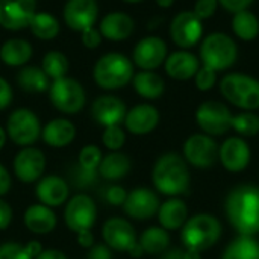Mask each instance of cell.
<instances>
[{"label": "cell", "mask_w": 259, "mask_h": 259, "mask_svg": "<svg viewBox=\"0 0 259 259\" xmlns=\"http://www.w3.org/2000/svg\"><path fill=\"white\" fill-rule=\"evenodd\" d=\"M226 214L241 237L259 232V188L256 185L237 187L226 200Z\"/></svg>", "instance_id": "6da1fadb"}, {"label": "cell", "mask_w": 259, "mask_h": 259, "mask_svg": "<svg viewBox=\"0 0 259 259\" xmlns=\"http://www.w3.org/2000/svg\"><path fill=\"white\" fill-rule=\"evenodd\" d=\"M155 188L165 196H179L187 193L190 185V171L184 158L176 153L162 155L152 171Z\"/></svg>", "instance_id": "7a4b0ae2"}, {"label": "cell", "mask_w": 259, "mask_h": 259, "mask_svg": "<svg viewBox=\"0 0 259 259\" xmlns=\"http://www.w3.org/2000/svg\"><path fill=\"white\" fill-rule=\"evenodd\" d=\"M134 77L132 61L117 52L103 55L93 68V79L103 90H118L126 87Z\"/></svg>", "instance_id": "3957f363"}, {"label": "cell", "mask_w": 259, "mask_h": 259, "mask_svg": "<svg viewBox=\"0 0 259 259\" xmlns=\"http://www.w3.org/2000/svg\"><path fill=\"white\" fill-rule=\"evenodd\" d=\"M238 59V46L235 39L225 32H212L200 42L202 65L214 71L231 68Z\"/></svg>", "instance_id": "277c9868"}, {"label": "cell", "mask_w": 259, "mask_h": 259, "mask_svg": "<svg viewBox=\"0 0 259 259\" xmlns=\"http://www.w3.org/2000/svg\"><path fill=\"white\" fill-rule=\"evenodd\" d=\"M222 96L244 111L259 109V80L243 73H229L220 80Z\"/></svg>", "instance_id": "5b68a950"}, {"label": "cell", "mask_w": 259, "mask_h": 259, "mask_svg": "<svg viewBox=\"0 0 259 259\" xmlns=\"http://www.w3.org/2000/svg\"><path fill=\"white\" fill-rule=\"evenodd\" d=\"M222 235L220 222L208 214L191 217L182 226V243L188 250L203 252L212 247Z\"/></svg>", "instance_id": "8992f818"}, {"label": "cell", "mask_w": 259, "mask_h": 259, "mask_svg": "<svg viewBox=\"0 0 259 259\" xmlns=\"http://www.w3.org/2000/svg\"><path fill=\"white\" fill-rule=\"evenodd\" d=\"M49 97L52 105L62 114H77L87 103L83 87L71 77H61L50 83Z\"/></svg>", "instance_id": "52a82bcc"}, {"label": "cell", "mask_w": 259, "mask_h": 259, "mask_svg": "<svg viewBox=\"0 0 259 259\" xmlns=\"http://www.w3.org/2000/svg\"><path fill=\"white\" fill-rule=\"evenodd\" d=\"M41 121L33 111L27 108H18L8 117L5 131L14 144L20 147H29L41 137Z\"/></svg>", "instance_id": "ba28073f"}, {"label": "cell", "mask_w": 259, "mask_h": 259, "mask_svg": "<svg viewBox=\"0 0 259 259\" xmlns=\"http://www.w3.org/2000/svg\"><path fill=\"white\" fill-rule=\"evenodd\" d=\"M97 220V206L96 202L85 193H79L70 197L64 209V222L67 228L74 232L91 231Z\"/></svg>", "instance_id": "9c48e42d"}, {"label": "cell", "mask_w": 259, "mask_h": 259, "mask_svg": "<svg viewBox=\"0 0 259 259\" xmlns=\"http://www.w3.org/2000/svg\"><path fill=\"white\" fill-rule=\"evenodd\" d=\"M171 41L182 50L197 46L203 36V23L193 11L176 14L170 23Z\"/></svg>", "instance_id": "30bf717a"}, {"label": "cell", "mask_w": 259, "mask_h": 259, "mask_svg": "<svg viewBox=\"0 0 259 259\" xmlns=\"http://www.w3.org/2000/svg\"><path fill=\"white\" fill-rule=\"evenodd\" d=\"M232 117L229 108L217 100H208L196 111V121L206 135L226 134L232 129Z\"/></svg>", "instance_id": "8fae6325"}, {"label": "cell", "mask_w": 259, "mask_h": 259, "mask_svg": "<svg viewBox=\"0 0 259 259\" xmlns=\"http://www.w3.org/2000/svg\"><path fill=\"white\" fill-rule=\"evenodd\" d=\"M12 168L15 178L23 184H35L38 182L46 171V155L33 147H21L17 152L12 161Z\"/></svg>", "instance_id": "7c38bea8"}, {"label": "cell", "mask_w": 259, "mask_h": 259, "mask_svg": "<svg viewBox=\"0 0 259 259\" xmlns=\"http://www.w3.org/2000/svg\"><path fill=\"white\" fill-rule=\"evenodd\" d=\"M102 238L103 243L115 252L129 253L138 244L135 228L121 217H111L103 223Z\"/></svg>", "instance_id": "4fadbf2b"}, {"label": "cell", "mask_w": 259, "mask_h": 259, "mask_svg": "<svg viewBox=\"0 0 259 259\" xmlns=\"http://www.w3.org/2000/svg\"><path fill=\"white\" fill-rule=\"evenodd\" d=\"M167 53H168L167 42L159 36L150 35L137 42L132 52V59L134 64L141 70L153 71L165 62L168 56Z\"/></svg>", "instance_id": "5bb4252c"}, {"label": "cell", "mask_w": 259, "mask_h": 259, "mask_svg": "<svg viewBox=\"0 0 259 259\" xmlns=\"http://www.w3.org/2000/svg\"><path fill=\"white\" fill-rule=\"evenodd\" d=\"M36 14V0H0V26L8 30L29 27Z\"/></svg>", "instance_id": "9a60e30c"}, {"label": "cell", "mask_w": 259, "mask_h": 259, "mask_svg": "<svg viewBox=\"0 0 259 259\" xmlns=\"http://www.w3.org/2000/svg\"><path fill=\"white\" fill-rule=\"evenodd\" d=\"M184 156L191 165L199 168H208L214 165L219 156V147L209 135L196 134L185 141Z\"/></svg>", "instance_id": "2e32d148"}, {"label": "cell", "mask_w": 259, "mask_h": 259, "mask_svg": "<svg viewBox=\"0 0 259 259\" xmlns=\"http://www.w3.org/2000/svg\"><path fill=\"white\" fill-rule=\"evenodd\" d=\"M62 14L65 24L82 33L83 30L94 27L99 17V5L96 0H68Z\"/></svg>", "instance_id": "e0dca14e"}, {"label": "cell", "mask_w": 259, "mask_h": 259, "mask_svg": "<svg viewBox=\"0 0 259 259\" xmlns=\"http://www.w3.org/2000/svg\"><path fill=\"white\" fill-rule=\"evenodd\" d=\"M126 114L127 109L124 102L115 96H109V94L99 96L91 105L93 120L103 127L120 126L124 121Z\"/></svg>", "instance_id": "ac0fdd59"}, {"label": "cell", "mask_w": 259, "mask_h": 259, "mask_svg": "<svg viewBox=\"0 0 259 259\" xmlns=\"http://www.w3.org/2000/svg\"><path fill=\"white\" fill-rule=\"evenodd\" d=\"M35 196L38 203L58 208L70 199V184L58 175H46L36 182Z\"/></svg>", "instance_id": "d6986e66"}, {"label": "cell", "mask_w": 259, "mask_h": 259, "mask_svg": "<svg viewBox=\"0 0 259 259\" xmlns=\"http://www.w3.org/2000/svg\"><path fill=\"white\" fill-rule=\"evenodd\" d=\"M159 199L156 193H153L149 188L140 187L127 193L126 202L123 205V209L126 215L135 220H147L152 219L155 214H158L159 209Z\"/></svg>", "instance_id": "ffe728a7"}, {"label": "cell", "mask_w": 259, "mask_h": 259, "mask_svg": "<svg viewBox=\"0 0 259 259\" xmlns=\"http://www.w3.org/2000/svg\"><path fill=\"white\" fill-rule=\"evenodd\" d=\"M219 158L229 171H241L250 162V147L243 138H228L219 149Z\"/></svg>", "instance_id": "44dd1931"}, {"label": "cell", "mask_w": 259, "mask_h": 259, "mask_svg": "<svg viewBox=\"0 0 259 259\" xmlns=\"http://www.w3.org/2000/svg\"><path fill=\"white\" fill-rule=\"evenodd\" d=\"M123 123L131 134L146 135L156 129L159 123V111L149 103H141L127 111Z\"/></svg>", "instance_id": "7402d4cb"}, {"label": "cell", "mask_w": 259, "mask_h": 259, "mask_svg": "<svg viewBox=\"0 0 259 259\" xmlns=\"http://www.w3.org/2000/svg\"><path fill=\"white\" fill-rule=\"evenodd\" d=\"M165 73L175 80H188L196 76L200 68V59L190 50H178L167 56Z\"/></svg>", "instance_id": "603a6c76"}, {"label": "cell", "mask_w": 259, "mask_h": 259, "mask_svg": "<svg viewBox=\"0 0 259 259\" xmlns=\"http://www.w3.org/2000/svg\"><path fill=\"white\" fill-rule=\"evenodd\" d=\"M23 223L32 234L46 235L56 228L58 217L53 208H49L42 203H33L24 211Z\"/></svg>", "instance_id": "cb8c5ba5"}, {"label": "cell", "mask_w": 259, "mask_h": 259, "mask_svg": "<svg viewBox=\"0 0 259 259\" xmlns=\"http://www.w3.org/2000/svg\"><path fill=\"white\" fill-rule=\"evenodd\" d=\"M135 29V21L124 12H109L99 24V32L109 41L127 39Z\"/></svg>", "instance_id": "d4e9b609"}, {"label": "cell", "mask_w": 259, "mask_h": 259, "mask_svg": "<svg viewBox=\"0 0 259 259\" xmlns=\"http://www.w3.org/2000/svg\"><path fill=\"white\" fill-rule=\"evenodd\" d=\"M41 138L50 147H67L76 138V126L67 118H53L41 129Z\"/></svg>", "instance_id": "484cf974"}, {"label": "cell", "mask_w": 259, "mask_h": 259, "mask_svg": "<svg viewBox=\"0 0 259 259\" xmlns=\"http://www.w3.org/2000/svg\"><path fill=\"white\" fill-rule=\"evenodd\" d=\"M188 209L181 199H168L158 209V219L161 228L165 231H176L182 228L187 222Z\"/></svg>", "instance_id": "4316f807"}, {"label": "cell", "mask_w": 259, "mask_h": 259, "mask_svg": "<svg viewBox=\"0 0 259 259\" xmlns=\"http://www.w3.org/2000/svg\"><path fill=\"white\" fill-rule=\"evenodd\" d=\"M131 167L132 164L127 155L121 152H109L108 155H103L97 173L106 181H120L127 176Z\"/></svg>", "instance_id": "83f0119b"}, {"label": "cell", "mask_w": 259, "mask_h": 259, "mask_svg": "<svg viewBox=\"0 0 259 259\" xmlns=\"http://www.w3.org/2000/svg\"><path fill=\"white\" fill-rule=\"evenodd\" d=\"M132 83H134L137 94L147 100L159 99L165 91L164 79L155 71H146V70L138 71L137 74H134Z\"/></svg>", "instance_id": "f1b7e54d"}, {"label": "cell", "mask_w": 259, "mask_h": 259, "mask_svg": "<svg viewBox=\"0 0 259 259\" xmlns=\"http://www.w3.org/2000/svg\"><path fill=\"white\" fill-rule=\"evenodd\" d=\"M32 46L21 38H12L0 47V59L9 67H21L32 58Z\"/></svg>", "instance_id": "f546056e"}, {"label": "cell", "mask_w": 259, "mask_h": 259, "mask_svg": "<svg viewBox=\"0 0 259 259\" xmlns=\"http://www.w3.org/2000/svg\"><path fill=\"white\" fill-rule=\"evenodd\" d=\"M18 87L26 93H44L50 88L49 76L39 67H23L17 74Z\"/></svg>", "instance_id": "4dcf8cb0"}, {"label": "cell", "mask_w": 259, "mask_h": 259, "mask_svg": "<svg viewBox=\"0 0 259 259\" xmlns=\"http://www.w3.org/2000/svg\"><path fill=\"white\" fill-rule=\"evenodd\" d=\"M138 244L143 249L144 253L149 255H159L164 253L168 246H170V235L164 228H156L152 226L149 229H146L140 238H138Z\"/></svg>", "instance_id": "1f68e13d"}, {"label": "cell", "mask_w": 259, "mask_h": 259, "mask_svg": "<svg viewBox=\"0 0 259 259\" xmlns=\"http://www.w3.org/2000/svg\"><path fill=\"white\" fill-rule=\"evenodd\" d=\"M232 30L243 41H253L259 35V18L249 9L240 11L232 17Z\"/></svg>", "instance_id": "d6a6232c"}, {"label": "cell", "mask_w": 259, "mask_h": 259, "mask_svg": "<svg viewBox=\"0 0 259 259\" xmlns=\"http://www.w3.org/2000/svg\"><path fill=\"white\" fill-rule=\"evenodd\" d=\"M42 250L39 241H29L26 244L8 241L0 244V259H35Z\"/></svg>", "instance_id": "836d02e7"}, {"label": "cell", "mask_w": 259, "mask_h": 259, "mask_svg": "<svg viewBox=\"0 0 259 259\" xmlns=\"http://www.w3.org/2000/svg\"><path fill=\"white\" fill-rule=\"evenodd\" d=\"M32 33L39 39H53L59 33V21L47 12H36L29 24Z\"/></svg>", "instance_id": "e575fe53"}, {"label": "cell", "mask_w": 259, "mask_h": 259, "mask_svg": "<svg viewBox=\"0 0 259 259\" xmlns=\"http://www.w3.org/2000/svg\"><path fill=\"white\" fill-rule=\"evenodd\" d=\"M222 259H259V243L252 237H240L228 246Z\"/></svg>", "instance_id": "d590c367"}, {"label": "cell", "mask_w": 259, "mask_h": 259, "mask_svg": "<svg viewBox=\"0 0 259 259\" xmlns=\"http://www.w3.org/2000/svg\"><path fill=\"white\" fill-rule=\"evenodd\" d=\"M68 67H70L68 59L61 52L52 50V52L46 53L44 58H42L41 68L49 76V79H52V80L65 77V74L68 73Z\"/></svg>", "instance_id": "8d00e7d4"}, {"label": "cell", "mask_w": 259, "mask_h": 259, "mask_svg": "<svg viewBox=\"0 0 259 259\" xmlns=\"http://www.w3.org/2000/svg\"><path fill=\"white\" fill-rule=\"evenodd\" d=\"M232 129L243 137H255L259 132V117L252 111L241 112L232 117Z\"/></svg>", "instance_id": "74e56055"}, {"label": "cell", "mask_w": 259, "mask_h": 259, "mask_svg": "<svg viewBox=\"0 0 259 259\" xmlns=\"http://www.w3.org/2000/svg\"><path fill=\"white\" fill-rule=\"evenodd\" d=\"M102 159H103V153H102L100 147L96 144H87L79 152L77 165L88 171H97Z\"/></svg>", "instance_id": "f35d334b"}, {"label": "cell", "mask_w": 259, "mask_h": 259, "mask_svg": "<svg viewBox=\"0 0 259 259\" xmlns=\"http://www.w3.org/2000/svg\"><path fill=\"white\" fill-rule=\"evenodd\" d=\"M102 143L103 146L111 152H118L124 143H126V134L121 129V126H109L103 129L102 134Z\"/></svg>", "instance_id": "ab89813d"}, {"label": "cell", "mask_w": 259, "mask_h": 259, "mask_svg": "<svg viewBox=\"0 0 259 259\" xmlns=\"http://www.w3.org/2000/svg\"><path fill=\"white\" fill-rule=\"evenodd\" d=\"M70 179H71V184L74 185V188L85 190V188H91L93 185H96V182L99 179V173L88 171V170H83L82 167L76 165L70 175Z\"/></svg>", "instance_id": "60d3db41"}, {"label": "cell", "mask_w": 259, "mask_h": 259, "mask_svg": "<svg viewBox=\"0 0 259 259\" xmlns=\"http://www.w3.org/2000/svg\"><path fill=\"white\" fill-rule=\"evenodd\" d=\"M194 82H196V88L197 90L209 91L217 83V71H214L209 67L202 65L199 68V71L196 73V76H194Z\"/></svg>", "instance_id": "b9f144b4"}, {"label": "cell", "mask_w": 259, "mask_h": 259, "mask_svg": "<svg viewBox=\"0 0 259 259\" xmlns=\"http://www.w3.org/2000/svg\"><path fill=\"white\" fill-rule=\"evenodd\" d=\"M219 0H196L193 12L203 21L215 15L219 9Z\"/></svg>", "instance_id": "7bdbcfd3"}, {"label": "cell", "mask_w": 259, "mask_h": 259, "mask_svg": "<svg viewBox=\"0 0 259 259\" xmlns=\"http://www.w3.org/2000/svg\"><path fill=\"white\" fill-rule=\"evenodd\" d=\"M127 197V191L120 185H111L105 191V200L112 206H123Z\"/></svg>", "instance_id": "ee69618b"}, {"label": "cell", "mask_w": 259, "mask_h": 259, "mask_svg": "<svg viewBox=\"0 0 259 259\" xmlns=\"http://www.w3.org/2000/svg\"><path fill=\"white\" fill-rule=\"evenodd\" d=\"M255 0H219V5L225 8L231 14H237L240 11H246L253 5Z\"/></svg>", "instance_id": "f6af8a7d"}, {"label": "cell", "mask_w": 259, "mask_h": 259, "mask_svg": "<svg viewBox=\"0 0 259 259\" xmlns=\"http://www.w3.org/2000/svg\"><path fill=\"white\" fill-rule=\"evenodd\" d=\"M87 259H112V250L105 243H96L88 249Z\"/></svg>", "instance_id": "bcb514c9"}, {"label": "cell", "mask_w": 259, "mask_h": 259, "mask_svg": "<svg viewBox=\"0 0 259 259\" xmlns=\"http://www.w3.org/2000/svg\"><path fill=\"white\" fill-rule=\"evenodd\" d=\"M82 42L88 49H96L102 42V35L94 27H90V29L82 32Z\"/></svg>", "instance_id": "7dc6e473"}, {"label": "cell", "mask_w": 259, "mask_h": 259, "mask_svg": "<svg viewBox=\"0 0 259 259\" xmlns=\"http://www.w3.org/2000/svg\"><path fill=\"white\" fill-rule=\"evenodd\" d=\"M12 217H14V212H12L11 205L0 197V231H5L9 228V225L12 223Z\"/></svg>", "instance_id": "c3c4849f"}, {"label": "cell", "mask_w": 259, "mask_h": 259, "mask_svg": "<svg viewBox=\"0 0 259 259\" xmlns=\"http://www.w3.org/2000/svg\"><path fill=\"white\" fill-rule=\"evenodd\" d=\"M12 103V88L6 79L0 77V111L6 109Z\"/></svg>", "instance_id": "681fc988"}, {"label": "cell", "mask_w": 259, "mask_h": 259, "mask_svg": "<svg viewBox=\"0 0 259 259\" xmlns=\"http://www.w3.org/2000/svg\"><path fill=\"white\" fill-rule=\"evenodd\" d=\"M11 187H12L11 173H9V170L3 164H0V197L6 196L9 193Z\"/></svg>", "instance_id": "f907efd6"}, {"label": "cell", "mask_w": 259, "mask_h": 259, "mask_svg": "<svg viewBox=\"0 0 259 259\" xmlns=\"http://www.w3.org/2000/svg\"><path fill=\"white\" fill-rule=\"evenodd\" d=\"M77 235V244L82 247V249H91L94 244H96V238L93 235L91 231H83V232H79L76 234Z\"/></svg>", "instance_id": "816d5d0a"}, {"label": "cell", "mask_w": 259, "mask_h": 259, "mask_svg": "<svg viewBox=\"0 0 259 259\" xmlns=\"http://www.w3.org/2000/svg\"><path fill=\"white\" fill-rule=\"evenodd\" d=\"M35 259H67V255L58 249H42Z\"/></svg>", "instance_id": "f5cc1de1"}, {"label": "cell", "mask_w": 259, "mask_h": 259, "mask_svg": "<svg viewBox=\"0 0 259 259\" xmlns=\"http://www.w3.org/2000/svg\"><path fill=\"white\" fill-rule=\"evenodd\" d=\"M182 258H184V252H181L179 249H176V250H170V252H167L162 259H182Z\"/></svg>", "instance_id": "db71d44e"}, {"label": "cell", "mask_w": 259, "mask_h": 259, "mask_svg": "<svg viewBox=\"0 0 259 259\" xmlns=\"http://www.w3.org/2000/svg\"><path fill=\"white\" fill-rule=\"evenodd\" d=\"M182 259H200V253L199 252H194V250H188L184 253V258Z\"/></svg>", "instance_id": "11a10c76"}, {"label": "cell", "mask_w": 259, "mask_h": 259, "mask_svg": "<svg viewBox=\"0 0 259 259\" xmlns=\"http://www.w3.org/2000/svg\"><path fill=\"white\" fill-rule=\"evenodd\" d=\"M6 140H8L6 131L0 126V150L3 149V146H5V143H6Z\"/></svg>", "instance_id": "9f6ffc18"}, {"label": "cell", "mask_w": 259, "mask_h": 259, "mask_svg": "<svg viewBox=\"0 0 259 259\" xmlns=\"http://www.w3.org/2000/svg\"><path fill=\"white\" fill-rule=\"evenodd\" d=\"M155 2H156V5L161 6V8H170V6L175 3V0H155Z\"/></svg>", "instance_id": "6f0895ef"}, {"label": "cell", "mask_w": 259, "mask_h": 259, "mask_svg": "<svg viewBox=\"0 0 259 259\" xmlns=\"http://www.w3.org/2000/svg\"><path fill=\"white\" fill-rule=\"evenodd\" d=\"M123 2H126V3H140L143 0H123Z\"/></svg>", "instance_id": "680465c9"}]
</instances>
